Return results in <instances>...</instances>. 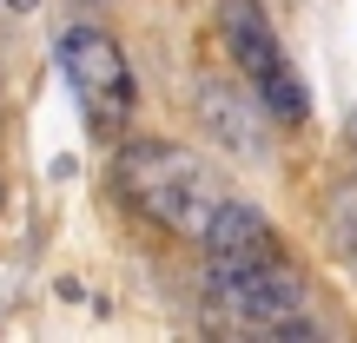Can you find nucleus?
Here are the masks:
<instances>
[{
	"label": "nucleus",
	"instance_id": "obj_1",
	"mask_svg": "<svg viewBox=\"0 0 357 343\" xmlns=\"http://www.w3.org/2000/svg\"><path fill=\"white\" fill-rule=\"evenodd\" d=\"M199 244H205V291H212L218 310H231L238 324H258V330H291L298 324L305 278L284 257L271 218H258L238 198H218V212L205 218Z\"/></svg>",
	"mask_w": 357,
	"mask_h": 343
},
{
	"label": "nucleus",
	"instance_id": "obj_2",
	"mask_svg": "<svg viewBox=\"0 0 357 343\" xmlns=\"http://www.w3.org/2000/svg\"><path fill=\"white\" fill-rule=\"evenodd\" d=\"M119 198L139 205L153 225L178 231V238H199L205 218L218 212V198H225V178L212 172V159H199L192 145H172V139H132L126 152H119Z\"/></svg>",
	"mask_w": 357,
	"mask_h": 343
},
{
	"label": "nucleus",
	"instance_id": "obj_3",
	"mask_svg": "<svg viewBox=\"0 0 357 343\" xmlns=\"http://www.w3.org/2000/svg\"><path fill=\"white\" fill-rule=\"evenodd\" d=\"M218 33H225V53L238 60L252 99L265 106L278 126H305L311 119V93H305V79H298L291 53H284L278 26L265 20V7H258V0H218Z\"/></svg>",
	"mask_w": 357,
	"mask_h": 343
},
{
	"label": "nucleus",
	"instance_id": "obj_4",
	"mask_svg": "<svg viewBox=\"0 0 357 343\" xmlns=\"http://www.w3.org/2000/svg\"><path fill=\"white\" fill-rule=\"evenodd\" d=\"M53 60H60L66 86H73V106L86 119L93 139H119L132 119V66L119 53V40L106 26H86L73 20L60 40H53Z\"/></svg>",
	"mask_w": 357,
	"mask_h": 343
},
{
	"label": "nucleus",
	"instance_id": "obj_5",
	"mask_svg": "<svg viewBox=\"0 0 357 343\" xmlns=\"http://www.w3.org/2000/svg\"><path fill=\"white\" fill-rule=\"evenodd\" d=\"M7 7H13V13H26V7H33V0H7Z\"/></svg>",
	"mask_w": 357,
	"mask_h": 343
}]
</instances>
